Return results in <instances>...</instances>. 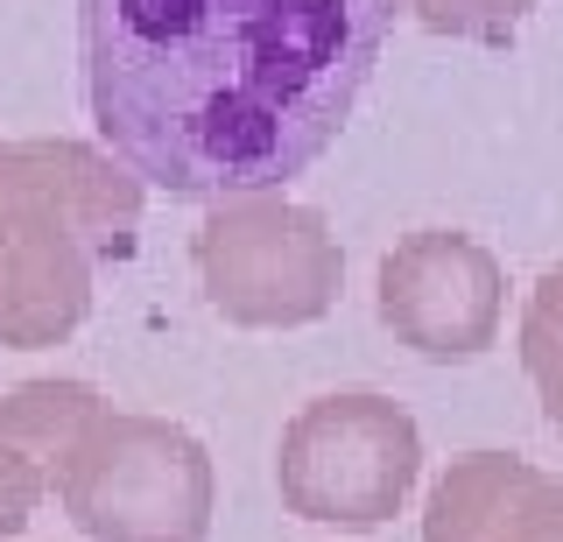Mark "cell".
I'll use <instances>...</instances> for the list:
<instances>
[{"label":"cell","mask_w":563,"mask_h":542,"mask_svg":"<svg viewBox=\"0 0 563 542\" xmlns=\"http://www.w3.org/2000/svg\"><path fill=\"white\" fill-rule=\"evenodd\" d=\"M521 366L542 395V416L563 436V268H550L536 289H528L521 310Z\"/></svg>","instance_id":"obj_9"},{"label":"cell","mask_w":563,"mask_h":542,"mask_svg":"<svg viewBox=\"0 0 563 542\" xmlns=\"http://www.w3.org/2000/svg\"><path fill=\"white\" fill-rule=\"evenodd\" d=\"M422 29L437 36H457V43H507L515 29L536 14V0H401Z\"/></svg>","instance_id":"obj_10"},{"label":"cell","mask_w":563,"mask_h":542,"mask_svg":"<svg viewBox=\"0 0 563 542\" xmlns=\"http://www.w3.org/2000/svg\"><path fill=\"white\" fill-rule=\"evenodd\" d=\"M401 0H78L85 107L169 198L282 190L339 142Z\"/></svg>","instance_id":"obj_1"},{"label":"cell","mask_w":563,"mask_h":542,"mask_svg":"<svg viewBox=\"0 0 563 542\" xmlns=\"http://www.w3.org/2000/svg\"><path fill=\"white\" fill-rule=\"evenodd\" d=\"M190 261H198L205 303L246 331L317 324L345 283V254L324 212L289 204L282 190L211 198L198 240H190Z\"/></svg>","instance_id":"obj_4"},{"label":"cell","mask_w":563,"mask_h":542,"mask_svg":"<svg viewBox=\"0 0 563 542\" xmlns=\"http://www.w3.org/2000/svg\"><path fill=\"white\" fill-rule=\"evenodd\" d=\"M422 430L387 395H324L282 430L275 486L282 507L331 529H380L416 494Z\"/></svg>","instance_id":"obj_5"},{"label":"cell","mask_w":563,"mask_h":542,"mask_svg":"<svg viewBox=\"0 0 563 542\" xmlns=\"http://www.w3.org/2000/svg\"><path fill=\"white\" fill-rule=\"evenodd\" d=\"M43 494H49V472L0 436V542H14L29 529V515L43 507Z\"/></svg>","instance_id":"obj_11"},{"label":"cell","mask_w":563,"mask_h":542,"mask_svg":"<svg viewBox=\"0 0 563 542\" xmlns=\"http://www.w3.org/2000/svg\"><path fill=\"white\" fill-rule=\"evenodd\" d=\"M49 494L92 542H205L211 458L184 423L99 409L92 430L49 472Z\"/></svg>","instance_id":"obj_3"},{"label":"cell","mask_w":563,"mask_h":542,"mask_svg":"<svg viewBox=\"0 0 563 542\" xmlns=\"http://www.w3.org/2000/svg\"><path fill=\"white\" fill-rule=\"evenodd\" d=\"M422 542H563V479L515 451H465L430 486Z\"/></svg>","instance_id":"obj_7"},{"label":"cell","mask_w":563,"mask_h":542,"mask_svg":"<svg viewBox=\"0 0 563 542\" xmlns=\"http://www.w3.org/2000/svg\"><path fill=\"white\" fill-rule=\"evenodd\" d=\"M507 275L472 233L430 225L380 261V324L422 360H479L500 339Z\"/></svg>","instance_id":"obj_6"},{"label":"cell","mask_w":563,"mask_h":542,"mask_svg":"<svg viewBox=\"0 0 563 542\" xmlns=\"http://www.w3.org/2000/svg\"><path fill=\"white\" fill-rule=\"evenodd\" d=\"M141 190L92 142H0V345L43 353L85 324L99 268L134 254Z\"/></svg>","instance_id":"obj_2"},{"label":"cell","mask_w":563,"mask_h":542,"mask_svg":"<svg viewBox=\"0 0 563 542\" xmlns=\"http://www.w3.org/2000/svg\"><path fill=\"white\" fill-rule=\"evenodd\" d=\"M99 409L106 401L85 388V380H22V388L0 401V436H8L14 451H29L43 472H57L64 451L92 430Z\"/></svg>","instance_id":"obj_8"}]
</instances>
